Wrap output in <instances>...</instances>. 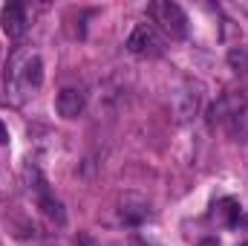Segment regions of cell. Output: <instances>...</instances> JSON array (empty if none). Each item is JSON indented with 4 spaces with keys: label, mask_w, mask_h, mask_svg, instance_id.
<instances>
[{
    "label": "cell",
    "mask_w": 248,
    "mask_h": 246,
    "mask_svg": "<svg viewBox=\"0 0 248 246\" xmlns=\"http://www.w3.org/2000/svg\"><path fill=\"white\" fill-rule=\"evenodd\" d=\"M156 47H159V38H156V32H153L150 23H139V26L130 32V38H127V50L136 53V55H141V53H153Z\"/></svg>",
    "instance_id": "cell-3"
},
{
    "label": "cell",
    "mask_w": 248,
    "mask_h": 246,
    "mask_svg": "<svg viewBox=\"0 0 248 246\" xmlns=\"http://www.w3.org/2000/svg\"><path fill=\"white\" fill-rule=\"evenodd\" d=\"M41 206H44V211H46L49 217L63 220V211H61V203H58V200H52V197H44V200H41Z\"/></svg>",
    "instance_id": "cell-7"
},
{
    "label": "cell",
    "mask_w": 248,
    "mask_h": 246,
    "mask_svg": "<svg viewBox=\"0 0 248 246\" xmlns=\"http://www.w3.org/2000/svg\"><path fill=\"white\" fill-rule=\"evenodd\" d=\"M196 246H219V241H214V238H205V241H199Z\"/></svg>",
    "instance_id": "cell-10"
},
{
    "label": "cell",
    "mask_w": 248,
    "mask_h": 246,
    "mask_svg": "<svg viewBox=\"0 0 248 246\" xmlns=\"http://www.w3.org/2000/svg\"><path fill=\"white\" fill-rule=\"evenodd\" d=\"M0 26L9 38H20L26 32V15H23V6L20 3H6L0 9Z\"/></svg>",
    "instance_id": "cell-2"
},
{
    "label": "cell",
    "mask_w": 248,
    "mask_h": 246,
    "mask_svg": "<svg viewBox=\"0 0 248 246\" xmlns=\"http://www.w3.org/2000/svg\"><path fill=\"white\" fill-rule=\"evenodd\" d=\"M150 15L156 23H162V29L170 35V38H185L187 35V15L182 12L179 3H150Z\"/></svg>",
    "instance_id": "cell-1"
},
{
    "label": "cell",
    "mask_w": 248,
    "mask_h": 246,
    "mask_svg": "<svg viewBox=\"0 0 248 246\" xmlns=\"http://www.w3.org/2000/svg\"><path fill=\"white\" fill-rule=\"evenodd\" d=\"M240 246H248V244H240Z\"/></svg>",
    "instance_id": "cell-11"
},
{
    "label": "cell",
    "mask_w": 248,
    "mask_h": 246,
    "mask_svg": "<svg viewBox=\"0 0 248 246\" xmlns=\"http://www.w3.org/2000/svg\"><path fill=\"white\" fill-rule=\"evenodd\" d=\"M228 61H231L234 67H237V64H246L248 58H246V53H237V50H231V55H228Z\"/></svg>",
    "instance_id": "cell-8"
},
{
    "label": "cell",
    "mask_w": 248,
    "mask_h": 246,
    "mask_svg": "<svg viewBox=\"0 0 248 246\" xmlns=\"http://www.w3.org/2000/svg\"><path fill=\"white\" fill-rule=\"evenodd\" d=\"M9 142V130H6V124L0 122V145H6Z\"/></svg>",
    "instance_id": "cell-9"
},
{
    "label": "cell",
    "mask_w": 248,
    "mask_h": 246,
    "mask_svg": "<svg viewBox=\"0 0 248 246\" xmlns=\"http://www.w3.org/2000/svg\"><path fill=\"white\" fill-rule=\"evenodd\" d=\"M55 110L61 113L63 119H75V116L84 110V96H81L78 90L66 87V90L58 93V99H55Z\"/></svg>",
    "instance_id": "cell-4"
},
{
    "label": "cell",
    "mask_w": 248,
    "mask_h": 246,
    "mask_svg": "<svg viewBox=\"0 0 248 246\" xmlns=\"http://www.w3.org/2000/svg\"><path fill=\"white\" fill-rule=\"evenodd\" d=\"M222 211H225V220H228V226H234L237 220H240V206H237V200H222Z\"/></svg>",
    "instance_id": "cell-6"
},
{
    "label": "cell",
    "mask_w": 248,
    "mask_h": 246,
    "mask_svg": "<svg viewBox=\"0 0 248 246\" xmlns=\"http://www.w3.org/2000/svg\"><path fill=\"white\" fill-rule=\"evenodd\" d=\"M23 78H26V84H32V87H41V81H44V64L38 55H32L26 67H23Z\"/></svg>",
    "instance_id": "cell-5"
}]
</instances>
